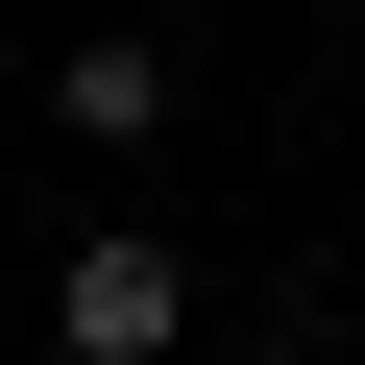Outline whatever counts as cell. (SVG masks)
Segmentation results:
<instances>
[{"label":"cell","instance_id":"1","mask_svg":"<svg viewBox=\"0 0 365 365\" xmlns=\"http://www.w3.org/2000/svg\"><path fill=\"white\" fill-rule=\"evenodd\" d=\"M170 317H195V268H170L146 220H98V244L49 268V365H170Z\"/></svg>","mask_w":365,"mask_h":365},{"label":"cell","instance_id":"2","mask_svg":"<svg viewBox=\"0 0 365 365\" xmlns=\"http://www.w3.org/2000/svg\"><path fill=\"white\" fill-rule=\"evenodd\" d=\"M49 122H73V146H146V122H170V49H122V25H98V49L49 73Z\"/></svg>","mask_w":365,"mask_h":365}]
</instances>
